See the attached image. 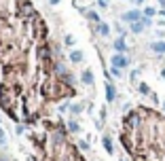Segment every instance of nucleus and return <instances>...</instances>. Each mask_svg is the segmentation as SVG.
Here are the masks:
<instances>
[{
    "label": "nucleus",
    "instance_id": "obj_1",
    "mask_svg": "<svg viewBox=\"0 0 165 161\" xmlns=\"http://www.w3.org/2000/svg\"><path fill=\"white\" fill-rule=\"evenodd\" d=\"M144 13L140 9H131V11H125L123 13V21L125 23H135V21H142Z\"/></svg>",
    "mask_w": 165,
    "mask_h": 161
},
{
    "label": "nucleus",
    "instance_id": "obj_2",
    "mask_svg": "<svg viewBox=\"0 0 165 161\" xmlns=\"http://www.w3.org/2000/svg\"><path fill=\"white\" fill-rule=\"evenodd\" d=\"M110 64H112L114 68H121V70H125V68L129 66V57H127L125 53H114V55L110 57Z\"/></svg>",
    "mask_w": 165,
    "mask_h": 161
},
{
    "label": "nucleus",
    "instance_id": "obj_3",
    "mask_svg": "<svg viewBox=\"0 0 165 161\" xmlns=\"http://www.w3.org/2000/svg\"><path fill=\"white\" fill-rule=\"evenodd\" d=\"M117 100V89H114V83L106 80V102H114Z\"/></svg>",
    "mask_w": 165,
    "mask_h": 161
},
{
    "label": "nucleus",
    "instance_id": "obj_4",
    "mask_svg": "<svg viewBox=\"0 0 165 161\" xmlns=\"http://www.w3.org/2000/svg\"><path fill=\"white\" fill-rule=\"evenodd\" d=\"M112 47H114V51H117V53H125V51H127V42H125V36H119V38H114Z\"/></svg>",
    "mask_w": 165,
    "mask_h": 161
},
{
    "label": "nucleus",
    "instance_id": "obj_5",
    "mask_svg": "<svg viewBox=\"0 0 165 161\" xmlns=\"http://www.w3.org/2000/svg\"><path fill=\"white\" fill-rule=\"evenodd\" d=\"M150 49H153V53H157V55H163L165 53V40H155V42H150Z\"/></svg>",
    "mask_w": 165,
    "mask_h": 161
},
{
    "label": "nucleus",
    "instance_id": "obj_6",
    "mask_svg": "<svg viewBox=\"0 0 165 161\" xmlns=\"http://www.w3.org/2000/svg\"><path fill=\"white\" fill-rule=\"evenodd\" d=\"M95 30H97V34H100V36H108V34H110V26H108V23H104V21L95 23Z\"/></svg>",
    "mask_w": 165,
    "mask_h": 161
},
{
    "label": "nucleus",
    "instance_id": "obj_7",
    "mask_svg": "<svg viewBox=\"0 0 165 161\" xmlns=\"http://www.w3.org/2000/svg\"><path fill=\"white\" fill-rule=\"evenodd\" d=\"M82 51H79V49H74V51H70V59H72V64H81L82 62Z\"/></svg>",
    "mask_w": 165,
    "mask_h": 161
},
{
    "label": "nucleus",
    "instance_id": "obj_8",
    "mask_svg": "<svg viewBox=\"0 0 165 161\" xmlns=\"http://www.w3.org/2000/svg\"><path fill=\"white\" fill-rule=\"evenodd\" d=\"M102 144H104V148H106V153H114V146H112V140H110V136H104L102 138Z\"/></svg>",
    "mask_w": 165,
    "mask_h": 161
},
{
    "label": "nucleus",
    "instance_id": "obj_9",
    "mask_svg": "<svg viewBox=\"0 0 165 161\" xmlns=\"http://www.w3.org/2000/svg\"><path fill=\"white\" fill-rule=\"evenodd\" d=\"M81 80L85 83V85H91V83H93V72H91V70H82Z\"/></svg>",
    "mask_w": 165,
    "mask_h": 161
},
{
    "label": "nucleus",
    "instance_id": "obj_10",
    "mask_svg": "<svg viewBox=\"0 0 165 161\" xmlns=\"http://www.w3.org/2000/svg\"><path fill=\"white\" fill-rule=\"evenodd\" d=\"M66 129L72 131V134H79V131H81V125H79L76 121H68V123H66Z\"/></svg>",
    "mask_w": 165,
    "mask_h": 161
},
{
    "label": "nucleus",
    "instance_id": "obj_11",
    "mask_svg": "<svg viewBox=\"0 0 165 161\" xmlns=\"http://www.w3.org/2000/svg\"><path fill=\"white\" fill-rule=\"evenodd\" d=\"M138 89H140V93H142V95H150V93H153V89H150L146 83H138Z\"/></svg>",
    "mask_w": 165,
    "mask_h": 161
},
{
    "label": "nucleus",
    "instance_id": "obj_12",
    "mask_svg": "<svg viewBox=\"0 0 165 161\" xmlns=\"http://www.w3.org/2000/svg\"><path fill=\"white\" fill-rule=\"evenodd\" d=\"M142 13H144V17H148V19H150V17H155V15H159L155 6H146V9H144Z\"/></svg>",
    "mask_w": 165,
    "mask_h": 161
},
{
    "label": "nucleus",
    "instance_id": "obj_13",
    "mask_svg": "<svg viewBox=\"0 0 165 161\" xmlns=\"http://www.w3.org/2000/svg\"><path fill=\"white\" fill-rule=\"evenodd\" d=\"M85 15H87V19H91L93 23H100V21H102V19H100V15H97L95 11H87Z\"/></svg>",
    "mask_w": 165,
    "mask_h": 161
},
{
    "label": "nucleus",
    "instance_id": "obj_14",
    "mask_svg": "<svg viewBox=\"0 0 165 161\" xmlns=\"http://www.w3.org/2000/svg\"><path fill=\"white\" fill-rule=\"evenodd\" d=\"M70 113H72V115H81L82 113V104H72V106H70Z\"/></svg>",
    "mask_w": 165,
    "mask_h": 161
},
{
    "label": "nucleus",
    "instance_id": "obj_15",
    "mask_svg": "<svg viewBox=\"0 0 165 161\" xmlns=\"http://www.w3.org/2000/svg\"><path fill=\"white\" fill-rule=\"evenodd\" d=\"M110 77H123V70H121V68H114V66H112V68H110Z\"/></svg>",
    "mask_w": 165,
    "mask_h": 161
},
{
    "label": "nucleus",
    "instance_id": "obj_16",
    "mask_svg": "<svg viewBox=\"0 0 165 161\" xmlns=\"http://www.w3.org/2000/svg\"><path fill=\"white\" fill-rule=\"evenodd\" d=\"M15 131H17L19 136H21V134L26 131V125H23V123H17V125H15Z\"/></svg>",
    "mask_w": 165,
    "mask_h": 161
},
{
    "label": "nucleus",
    "instance_id": "obj_17",
    "mask_svg": "<svg viewBox=\"0 0 165 161\" xmlns=\"http://www.w3.org/2000/svg\"><path fill=\"white\" fill-rule=\"evenodd\" d=\"M114 30L119 32V36H125V34H127V32L123 30V26H121V23H117V26H114Z\"/></svg>",
    "mask_w": 165,
    "mask_h": 161
},
{
    "label": "nucleus",
    "instance_id": "obj_18",
    "mask_svg": "<svg viewBox=\"0 0 165 161\" xmlns=\"http://www.w3.org/2000/svg\"><path fill=\"white\" fill-rule=\"evenodd\" d=\"M64 42H66V47H72V45H74V38H72V36L68 34V36L64 38Z\"/></svg>",
    "mask_w": 165,
    "mask_h": 161
},
{
    "label": "nucleus",
    "instance_id": "obj_19",
    "mask_svg": "<svg viewBox=\"0 0 165 161\" xmlns=\"http://www.w3.org/2000/svg\"><path fill=\"white\" fill-rule=\"evenodd\" d=\"M79 148H81V151H89V142L81 140V142H79Z\"/></svg>",
    "mask_w": 165,
    "mask_h": 161
},
{
    "label": "nucleus",
    "instance_id": "obj_20",
    "mask_svg": "<svg viewBox=\"0 0 165 161\" xmlns=\"http://www.w3.org/2000/svg\"><path fill=\"white\" fill-rule=\"evenodd\" d=\"M0 144H6V136H4V131H2V127H0Z\"/></svg>",
    "mask_w": 165,
    "mask_h": 161
},
{
    "label": "nucleus",
    "instance_id": "obj_21",
    "mask_svg": "<svg viewBox=\"0 0 165 161\" xmlns=\"http://www.w3.org/2000/svg\"><path fill=\"white\" fill-rule=\"evenodd\" d=\"M97 4H100L102 9H106V6H108V0H97Z\"/></svg>",
    "mask_w": 165,
    "mask_h": 161
},
{
    "label": "nucleus",
    "instance_id": "obj_22",
    "mask_svg": "<svg viewBox=\"0 0 165 161\" xmlns=\"http://www.w3.org/2000/svg\"><path fill=\"white\" fill-rule=\"evenodd\" d=\"M138 74H140V70H133V72H131V80L138 79Z\"/></svg>",
    "mask_w": 165,
    "mask_h": 161
},
{
    "label": "nucleus",
    "instance_id": "obj_23",
    "mask_svg": "<svg viewBox=\"0 0 165 161\" xmlns=\"http://www.w3.org/2000/svg\"><path fill=\"white\" fill-rule=\"evenodd\" d=\"M131 2H133V4H142L144 0H131Z\"/></svg>",
    "mask_w": 165,
    "mask_h": 161
},
{
    "label": "nucleus",
    "instance_id": "obj_24",
    "mask_svg": "<svg viewBox=\"0 0 165 161\" xmlns=\"http://www.w3.org/2000/svg\"><path fill=\"white\" fill-rule=\"evenodd\" d=\"M159 15H161V17H165V9H161V11H159Z\"/></svg>",
    "mask_w": 165,
    "mask_h": 161
},
{
    "label": "nucleus",
    "instance_id": "obj_25",
    "mask_svg": "<svg viewBox=\"0 0 165 161\" xmlns=\"http://www.w3.org/2000/svg\"><path fill=\"white\" fill-rule=\"evenodd\" d=\"M49 2H51V4H57V2H59V0H49Z\"/></svg>",
    "mask_w": 165,
    "mask_h": 161
},
{
    "label": "nucleus",
    "instance_id": "obj_26",
    "mask_svg": "<svg viewBox=\"0 0 165 161\" xmlns=\"http://www.w3.org/2000/svg\"><path fill=\"white\" fill-rule=\"evenodd\" d=\"M161 77H163V79H165V68H163V70H161Z\"/></svg>",
    "mask_w": 165,
    "mask_h": 161
},
{
    "label": "nucleus",
    "instance_id": "obj_27",
    "mask_svg": "<svg viewBox=\"0 0 165 161\" xmlns=\"http://www.w3.org/2000/svg\"><path fill=\"white\" fill-rule=\"evenodd\" d=\"M163 110H165V102H163Z\"/></svg>",
    "mask_w": 165,
    "mask_h": 161
},
{
    "label": "nucleus",
    "instance_id": "obj_28",
    "mask_svg": "<svg viewBox=\"0 0 165 161\" xmlns=\"http://www.w3.org/2000/svg\"><path fill=\"white\" fill-rule=\"evenodd\" d=\"M121 161H123V159H121Z\"/></svg>",
    "mask_w": 165,
    "mask_h": 161
}]
</instances>
